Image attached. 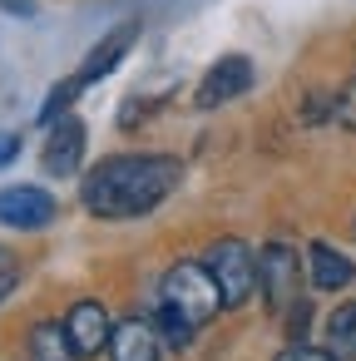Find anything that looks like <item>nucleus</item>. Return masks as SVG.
Returning <instances> with one entry per match:
<instances>
[{
	"mask_svg": "<svg viewBox=\"0 0 356 361\" xmlns=\"http://www.w3.org/2000/svg\"><path fill=\"white\" fill-rule=\"evenodd\" d=\"M178 173H183V164L164 159V154H119V159H104L85 178V208L94 218H139V213L159 208L173 193Z\"/></svg>",
	"mask_w": 356,
	"mask_h": 361,
	"instance_id": "nucleus-1",
	"label": "nucleus"
},
{
	"mask_svg": "<svg viewBox=\"0 0 356 361\" xmlns=\"http://www.w3.org/2000/svg\"><path fill=\"white\" fill-rule=\"evenodd\" d=\"M164 302H168V307H178L193 326H203V322L223 307V292H218V282H213L208 262H203V267H198V262H178V267L164 277Z\"/></svg>",
	"mask_w": 356,
	"mask_h": 361,
	"instance_id": "nucleus-2",
	"label": "nucleus"
},
{
	"mask_svg": "<svg viewBox=\"0 0 356 361\" xmlns=\"http://www.w3.org/2000/svg\"><path fill=\"white\" fill-rule=\"evenodd\" d=\"M208 272H213V282H218V292H223L228 307H243L252 297V287H257V257L238 238L208 247Z\"/></svg>",
	"mask_w": 356,
	"mask_h": 361,
	"instance_id": "nucleus-3",
	"label": "nucleus"
},
{
	"mask_svg": "<svg viewBox=\"0 0 356 361\" xmlns=\"http://www.w3.org/2000/svg\"><path fill=\"white\" fill-rule=\"evenodd\" d=\"M297 277H302V262H297L292 247L272 243V247L257 257V282H262V292H267L272 307H292V302H297Z\"/></svg>",
	"mask_w": 356,
	"mask_h": 361,
	"instance_id": "nucleus-4",
	"label": "nucleus"
},
{
	"mask_svg": "<svg viewBox=\"0 0 356 361\" xmlns=\"http://www.w3.org/2000/svg\"><path fill=\"white\" fill-rule=\"evenodd\" d=\"M247 85H252V60H243V55H223V60L203 75V85H198V109H218V104L247 94Z\"/></svg>",
	"mask_w": 356,
	"mask_h": 361,
	"instance_id": "nucleus-5",
	"label": "nucleus"
},
{
	"mask_svg": "<svg viewBox=\"0 0 356 361\" xmlns=\"http://www.w3.org/2000/svg\"><path fill=\"white\" fill-rule=\"evenodd\" d=\"M50 218H55V198L45 188H30V183L0 188V223L6 228H50Z\"/></svg>",
	"mask_w": 356,
	"mask_h": 361,
	"instance_id": "nucleus-6",
	"label": "nucleus"
},
{
	"mask_svg": "<svg viewBox=\"0 0 356 361\" xmlns=\"http://www.w3.org/2000/svg\"><path fill=\"white\" fill-rule=\"evenodd\" d=\"M65 331H70L75 356H99L114 326H109V312H104L99 302H75L70 317H65Z\"/></svg>",
	"mask_w": 356,
	"mask_h": 361,
	"instance_id": "nucleus-7",
	"label": "nucleus"
},
{
	"mask_svg": "<svg viewBox=\"0 0 356 361\" xmlns=\"http://www.w3.org/2000/svg\"><path fill=\"white\" fill-rule=\"evenodd\" d=\"M80 159H85V124L75 114H65V119H55V134L45 144V173L50 178H70L80 169Z\"/></svg>",
	"mask_w": 356,
	"mask_h": 361,
	"instance_id": "nucleus-8",
	"label": "nucleus"
},
{
	"mask_svg": "<svg viewBox=\"0 0 356 361\" xmlns=\"http://www.w3.org/2000/svg\"><path fill=\"white\" fill-rule=\"evenodd\" d=\"M109 361H159V326L154 322H119L109 331Z\"/></svg>",
	"mask_w": 356,
	"mask_h": 361,
	"instance_id": "nucleus-9",
	"label": "nucleus"
},
{
	"mask_svg": "<svg viewBox=\"0 0 356 361\" xmlns=\"http://www.w3.org/2000/svg\"><path fill=\"white\" fill-rule=\"evenodd\" d=\"M134 35H139V25H119L109 40H99L94 50H90V60H85V70H80V85H94V80H104L119 60H124V50L134 45Z\"/></svg>",
	"mask_w": 356,
	"mask_h": 361,
	"instance_id": "nucleus-10",
	"label": "nucleus"
},
{
	"mask_svg": "<svg viewBox=\"0 0 356 361\" xmlns=\"http://www.w3.org/2000/svg\"><path fill=\"white\" fill-rule=\"evenodd\" d=\"M307 262H312V282H317L321 292H341V287L351 282V272H356V267H351L336 247H326V243H312Z\"/></svg>",
	"mask_w": 356,
	"mask_h": 361,
	"instance_id": "nucleus-11",
	"label": "nucleus"
},
{
	"mask_svg": "<svg viewBox=\"0 0 356 361\" xmlns=\"http://www.w3.org/2000/svg\"><path fill=\"white\" fill-rule=\"evenodd\" d=\"M326 351L336 361H356V302H341L326 317Z\"/></svg>",
	"mask_w": 356,
	"mask_h": 361,
	"instance_id": "nucleus-12",
	"label": "nucleus"
},
{
	"mask_svg": "<svg viewBox=\"0 0 356 361\" xmlns=\"http://www.w3.org/2000/svg\"><path fill=\"white\" fill-rule=\"evenodd\" d=\"M30 361H75V346H70V331L60 322H40L30 331Z\"/></svg>",
	"mask_w": 356,
	"mask_h": 361,
	"instance_id": "nucleus-13",
	"label": "nucleus"
},
{
	"mask_svg": "<svg viewBox=\"0 0 356 361\" xmlns=\"http://www.w3.org/2000/svg\"><path fill=\"white\" fill-rule=\"evenodd\" d=\"M154 326H159V336H164L168 346H188V341H193V331H198V326H193V322H188L178 307H168V302H159Z\"/></svg>",
	"mask_w": 356,
	"mask_h": 361,
	"instance_id": "nucleus-14",
	"label": "nucleus"
},
{
	"mask_svg": "<svg viewBox=\"0 0 356 361\" xmlns=\"http://www.w3.org/2000/svg\"><path fill=\"white\" fill-rule=\"evenodd\" d=\"M75 94H80V80H65V85H55V90H50V99H45V109H40V124H55V119H65V109L75 104Z\"/></svg>",
	"mask_w": 356,
	"mask_h": 361,
	"instance_id": "nucleus-15",
	"label": "nucleus"
},
{
	"mask_svg": "<svg viewBox=\"0 0 356 361\" xmlns=\"http://www.w3.org/2000/svg\"><path fill=\"white\" fill-rule=\"evenodd\" d=\"M307 326H312V302H307V297H297V302L287 307V336H292V341H302V336H307Z\"/></svg>",
	"mask_w": 356,
	"mask_h": 361,
	"instance_id": "nucleus-16",
	"label": "nucleus"
},
{
	"mask_svg": "<svg viewBox=\"0 0 356 361\" xmlns=\"http://www.w3.org/2000/svg\"><path fill=\"white\" fill-rule=\"evenodd\" d=\"M277 361H336V356H331V351H321V346H302V341H292Z\"/></svg>",
	"mask_w": 356,
	"mask_h": 361,
	"instance_id": "nucleus-17",
	"label": "nucleus"
},
{
	"mask_svg": "<svg viewBox=\"0 0 356 361\" xmlns=\"http://www.w3.org/2000/svg\"><path fill=\"white\" fill-rule=\"evenodd\" d=\"M331 114H336L341 124H351V129H356V85H351L346 94H336V99H331Z\"/></svg>",
	"mask_w": 356,
	"mask_h": 361,
	"instance_id": "nucleus-18",
	"label": "nucleus"
},
{
	"mask_svg": "<svg viewBox=\"0 0 356 361\" xmlns=\"http://www.w3.org/2000/svg\"><path fill=\"white\" fill-rule=\"evenodd\" d=\"M16 277H20V267H16V257L0 247V302L11 297V287H16Z\"/></svg>",
	"mask_w": 356,
	"mask_h": 361,
	"instance_id": "nucleus-19",
	"label": "nucleus"
},
{
	"mask_svg": "<svg viewBox=\"0 0 356 361\" xmlns=\"http://www.w3.org/2000/svg\"><path fill=\"white\" fill-rule=\"evenodd\" d=\"M0 11L16 16V20H30L35 16V0H0Z\"/></svg>",
	"mask_w": 356,
	"mask_h": 361,
	"instance_id": "nucleus-20",
	"label": "nucleus"
},
{
	"mask_svg": "<svg viewBox=\"0 0 356 361\" xmlns=\"http://www.w3.org/2000/svg\"><path fill=\"white\" fill-rule=\"evenodd\" d=\"M16 154H20V139H16V134H0V169L16 164Z\"/></svg>",
	"mask_w": 356,
	"mask_h": 361,
	"instance_id": "nucleus-21",
	"label": "nucleus"
}]
</instances>
